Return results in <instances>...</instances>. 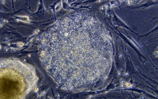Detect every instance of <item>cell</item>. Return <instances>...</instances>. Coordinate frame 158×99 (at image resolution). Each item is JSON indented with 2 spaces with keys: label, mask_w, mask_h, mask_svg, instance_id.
Masks as SVG:
<instances>
[{
  "label": "cell",
  "mask_w": 158,
  "mask_h": 99,
  "mask_svg": "<svg viewBox=\"0 0 158 99\" xmlns=\"http://www.w3.org/2000/svg\"><path fill=\"white\" fill-rule=\"evenodd\" d=\"M39 49L43 65L64 89L89 86L109 67V40L98 21L86 12L59 20L46 33Z\"/></svg>",
  "instance_id": "obj_1"
}]
</instances>
